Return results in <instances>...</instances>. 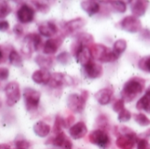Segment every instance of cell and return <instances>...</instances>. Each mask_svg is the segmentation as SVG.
<instances>
[{"instance_id":"ee69618b","label":"cell","mask_w":150,"mask_h":149,"mask_svg":"<svg viewBox=\"0 0 150 149\" xmlns=\"http://www.w3.org/2000/svg\"><path fill=\"white\" fill-rule=\"evenodd\" d=\"M3 58H4V52H3L2 48L0 47V61H2Z\"/></svg>"},{"instance_id":"f6af8a7d","label":"cell","mask_w":150,"mask_h":149,"mask_svg":"<svg viewBox=\"0 0 150 149\" xmlns=\"http://www.w3.org/2000/svg\"><path fill=\"white\" fill-rule=\"evenodd\" d=\"M1 106H2V102H1V100H0V108H1Z\"/></svg>"},{"instance_id":"f546056e","label":"cell","mask_w":150,"mask_h":149,"mask_svg":"<svg viewBox=\"0 0 150 149\" xmlns=\"http://www.w3.org/2000/svg\"><path fill=\"white\" fill-rule=\"evenodd\" d=\"M109 4H111V6L115 11H118L120 13H124L127 11V4L124 1H110Z\"/></svg>"},{"instance_id":"7a4b0ae2","label":"cell","mask_w":150,"mask_h":149,"mask_svg":"<svg viewBox=\"0 0 150 149\" xmlns=\"http://www.w3.org/2000/svg\"><path fill=\"white\" fill-rule=\"evenodd\" d=\"M92 58L100 62H112L116 61L112 51L103 44H94L91 47Z\"/></svg>"},{"instance_id":"8d00e7d4","label":"cell","mask_w":150,"mask_h":149,"mask_svg":"<svg viewBox=\"0 0 150 149\" xmlns=\"http://www.w3.org/2000/svg\"><path fill=\"white\" fill-rule=\"evenodd\" d=\"M16 149H28L30 148V143L25 140H19L15 142Z\"/></svg>"},{"instance_id":"7c38bea8","label":"cell","mask_w":150,"mask_h":149,"mask_svg":"<svg viewBox=\"0 0 150 149\" xmlns=\"http://www.w3.org/2000/svg\"><path fill=\"white\" fill-rule=\"evenodd\" d=\"M83 71L85 76L90 78V79H97L102 76L103 75V67L101 64L95 62V61H91L89 64L83 67Z\"/></svg>"},{"instance_id":"ac0fdd59","label":"cell","mask_w":150,"mask_h":149,"mask_svg":"<svg viewBox=\"0 0 150 149\" xmlns=\"http://www.w3.org/2000/svg\"><path fill=\"white\" fill-rule=\"evenodd\" d=\"M51 75L52 74L48 70L40 68L33 73L32 79L37 84H47L51 78Z\"/></svg>"},{"instance_id":"ab89813d","label":"cell","mask_w":150,"mask_h":149,"mask_svg":"<svg viewBox=\"0 0 150 149\" xmlns=\"http://www.w3.org/2000/svg\"><path fill=\"white\" fill-rule=\"evenodd\" d=\"M9 69L7 68H0V81H5L9 78Z\"/></svg>"},{"instance_id":"52a82bcc","label":"cell","mask_w":150,"mask_h":149,"mask_svg":"<svg viewBox=\"0 0 150 149\" xmlns=\"http://www.w3.org/2000/svg\"><path fill=\"white\" fill-rule=\"evenodd\" d=\"M89 141L91 143L97 145L101 148H106L110 145V138L108 134L101 129L92 131L89 135Z\"/></svg>"},{"instance_id":"ba28073f","label":"cell","mask_w":150,"mask_h":149,"mask_svg":"<svg viewBox=\"0 0 150 149\" xmlns=\"http://www.w3.org/2000/svg\"><path fill=\"white\" fill-rule=\"evenodd\" d=\"M35 10L28 4H22L17 11V18L19 23L28 24L34 19Z\"/></svg>"},{"instance_id":"ffe728a7","label":"cell","mask_w":150,"mask_h":149,"mask_svg":"<svg viewBox=\"0 0 150 149\" xmlns=\"http://www.w3.org/2000/svg\"><path fill=\"white\" fill-rule=\"evenodd\" d=\"M33 132L38 137L46 138V137H47L49 135V133L51 132V127L46 122H44L42 120H40V121H37L34 124Z\"/></svg>"},{"instance_id":"277c9868","label":"cell","mask_w":150,"mask_h":149,"mask_svg":"<svg viewBox=\"0 0 150 149\" xmlns=\"http://www.w3.org/2000/svg\"><path fill=\"white\" fill-rule=\"evenodd\" d=\"M40 92L33 88H25L24 90L23 98L26 110L29 112H35L38 109L40 101Z\"/></svg>"},{"instance_id":"30bf717a","label":"cell","mask_w":150,"mask_h":149,"mask_svg":"<svg viewBox=\"0 0 150 149\" xmlns=\"http://www.w3.org/2000/svg\"><path fill=\"white\" fill-rule=\"evenodd\" d=\"M72 78L66 76L62 73H54L51 75V78L47 83L48 86H50L53 89L60 88L63 85H70L72 84Z\"/></svg>"},{"instance_id":"d6986e66","label":"cell","mask_w":150,"mask_h":149,"mask_svg":"<svg viewBox=\"0 0 150 149\" xmlns=\"http://www.w3.org/2000/svg\"><path fill=\"white\" fill-rule=\"evenodd\" d=\"M81 7L82 9L90 16H94L95 14L98 13L100 11V4L97 1L92 0H85L81 2Z\"/></svg>"},{"instance_id":"60d3db41","label":"cell","mask_w":150,"mask_h":149,"mask_svg":"<svg viewBox=\"0 0 150 149\" xmlns=\"http://www.w3.org/2000/svg\"><path fill=\"white\" fill-rule=\"evenodd\" d=\"M9 22L6 20H0V31L6 32L9 29Z\"/></svg>"},{"instance_id":"4dcf8cb0","label":"cell","mask_w":150,"mask_h":149,"mask_svg":"<svg viewBox=\"0 0 150 149\" xmlns=\"http://www.w3.org/2000/svg\"><path fill=\"white\" fill-rule=\"evenodd\" d=\"M28 36H29V39L31 40L33 50L37 51L39 49L40 46L41 45V37H40V35L38 34V33H29Z\"/></svg>"},{"instance_id":"603a6c76","label":"cell","mask_w":150,"mask_h":149,"mask_svg":"<svg viewBox=\"0 0 150 149\" xmlns=\"http://www.w3.org/2000/svg\"><path fill=\"white\" fill-rule=\"evenodd\" d=\"M136 108L139 111H144L150 113V91L146 90L144 96H142L137 102Z\"/></svg>"},{"instance_id":"5bb4252c","label":"cell","mask_w":150,"mask_h":149,"mask_svg":"<svg viewBox=\"0 0 150 149\" xmlns=\"http://www.w3.org/2000/svg\"><path fill=\"white\" fill-rule=\"evenodd\" d=\"M38 30H39L40 35L46 37V38H48V39L52 38L58 32L57 25L51 21H46V22L40 24Z\"/></svg>"},{"instance_id":"8992f818","label":"cell","mask_w":150,"mask_h":149,"mask_svg":"<svg viewBox=\"0 0 150 149\" xmlns=\"http://www.w3.org/2000/svg\"><path fill=\"white\" fill-rule=\"evenodd\" d=\"M4 93L6 96V105L9 107L14 106L21 98L20 87L17 82L7 83L4 87Z\"/></svg>"},{"instance_id":"74e56055","label":"cell","mask_w":150,"mask_h":149,"mask_svg":"<svg viewBox=\"0 0 150 149\" xmlns=\"http://www.w3.org/2000/svg\"><path fill=\"white\" fill-rule=\"evenodd\" d=\"M113 111L115 112H120L123 109H125V102L122 100V99H119V100H117L115 103H114V105H113Z\"/></svg>"},{"instance_id":"f1b7e54d","label":"cell","mask_w":150,"mask_h":149,"mask_svg":"<svg viewBox=\"0 0 150 149\" xmlns=\"http://www.w3.org/2000/svg\"><path fill=\"white\" fill-rule=\"evenodd\" d=\"M11 12V7L6 1H0V19H4Z\"/></svg>"},{"instance_id":"d6a6232c","label":"cell","mask_w":150,"mask_h":149,"mask_svg":"<svg viewBox=\"0 0 150 149\" xmlns=\"http://www.w3.org/2000/svg\"><path fill=\"white\" fill-rule=\"evenodd\" d=\"M57 61L62 65H67L71 61V57H70V54L68 52H62L60 54L57 55L56 57Z\"/></svg>"},{"instance_id":"d590c367","label":"cell","mask_w":150,"mask_h":149,"mask_svg":"<svg viewBox=\"0 0 150 149\" xmlns=\"http://www.w3.org/2000/svg\"><path fill=\"white\" fill-rule=\"evenodd\" d=\"M140 39L142 40L144 43L150 44V30L142 29L140 32Z\"/></svg>"},{"instance_id":"7bdbcfd3","label":"cell","mask_w":150,"mask_h":149,"mask_svg":"<svg viewBox=\"0 0 150 149\" xmlns=\"http://www.w3.org/2000/svg\"><path fill=\"white\" fill-rule=\"evenodd\" d=\"M0 149H11V148L7 144H0Z\"/></svg>"},{"instance_id":"7402d4cb","label":"cell","mask_w":150,"mask_h":149,"mask_svg":"<svg viewBox=\"0 0 150 149\" xmlns=\"http://www.w3.org/2000/svg\"><path fill=\"white\" fill-rule=\"evenodd\" d=\"M54 58L49 55L46 54H38L35 57V62L41 69L48 70L53 67L54 64Z\"/></svg>"},{"instance_id":"e575fe53","label":"cell","mask_w":150,"mask_h":149,"mask_svg":"<svg viewBox=\"0 0 150 149\" xmlns=\"http://www.w3.org/2000/svg\"><path fill=\"white\" fill-rule=\"evenodd\" d=\"M131 112L127 110V109H123L120 112H119V116H118V119L120 122L121 123H125L127 122L131 119Z\"/></svg>"},{"instance_id":"2e32d148","label":"cell","mask_w":150,"mask_h":149,"mask_svg":"<svg viewBox=\"0 0 150 149\" xmlns=\"http://www.w3.org/2000/svg\"><path fill=\"white\" fill-rule=\"evenodd\" d=\"M131 11L134 16L139 18L143 16L146 13V11L149 5V1H143V0H137V1H130L129 2Z\"/></svg>"},{"instance_id":"1f68e13d","label":"cell","mask_w":150,"mask_h":149,"mask_svg":"<svg viewBox=\"0 0 150 149\" xmlns=\"http://www.w3.org/2000/svg\"><path fill=\"white\" fill-rule=\"evenodd\" d=\"M134 120L141 126H150V119L145 114H143V113H139V114L135 115Z\"/></svg>"},{"instance_id":"9c48e42d","label":"cell","mask_w":150,"mask_h":149,"mask_svg":"<svg viewBox=\"0 0 150 149\" xmlns=\"http://www.w3.org/2000/svg\"><path fill=\"white\" fill-rule=\"evenodd\" d=\"M138 141L137 135L134 132L127 133L120 136L116 141V145L120 149H133Z\"/></svg>"},{"instance_id":"8fae6325","label":"cell","mask_w":150,"mask_h":149,"mask_svg":"<svg viewBox=\"0 0 150 149\" xmlns=\"http://www.w3.org/2000/svg\"><path fill=\"white\" fill-rule=\"evenodd\" d=\"M62 41L63 39L61 37L48 39L43 46V54L49 56L54 54L59 50L60 47L62 44Z\"/></svg>"},{"instance_id":"4fadbf2b","label":"cell","mask_w":150,"mask_h":149,"mask_svg":"<svg viewBox=\"0 0 150 149\" xmlns=\"http://www.w3.org/2000/svg\"><path fill=\"white\" fill-rule=\"evenodd\" d=\"M76 61L80 63L83 68L89 64L91 61H92V54L91 52V49L89 47L86 46H81L80 48L77 50V52L75 54Z\"/></svg>"},{"instance_id":"484cf974","label":"cell","mask_w":150,"mask_h":149,"mask_svg":"<svg viewBox=\"0 0 150 149\" xmlns=\"http://www.w3.org/2000/svg\"><path fill=\"white\" fill-rule=\"evenodd\" d=\"M68 140L69 139L67 138V136L64 133V132H60V133H56V136L52 139L51 143H52L53 146L62 149L64 148L66 142L68 141Z\"/></svg>"},{"instance_id":"83f0119b","label":"cell","mask_w":150,"mask_h":149,"mask_svg":"<svg viewBox=\"0 0 150 149\" xmlns=\"http://www.w3.org/2000/svg\"><path fill=\"white\" fill-rule=\"evenodd\" d=\"M138 67L142 71L150 74V55L141 58L138 62Z\"/></svg>"},{"instance_id":"5b68a950","label":"cell","mask_w":150,"mask_h":149,"mask_svg":"<svg viewBox=\"0 0 150 149\" xmlns=\"http://www.w3.org/2000/svg\"><path fill=\"white\" fill-rule=\"evenodd\" d=\"M118 26L121 30L126 31L130 33L140 32L141 30L142 29V21L140 20L139 18L134 15H129V16L125 17L122 20L119 22Z\"/></svg>"},{"instance_id":"9a60e30c","label":"cell","mask_w":150,"mask_h":149,"mask_svg":"<svg viewBox=\"0 0 150 149\" xmlns=\"http://www.w3.org/2000/svg\"><path fill=\"white\" fill-rule=\"evenodd\" d=\"M69 133L72 139L80 140L87 134L88 128H87L86 125L84 124V122L81 121V122H77V123L74 124L73 126H71L69 127Z\"/></svg>"},{"instance_id":"bcb514c9","label":"cell","mask_w":150,"mask_h":149,"mask_svg":"<svg viewBox=\"0 0 150 149\" xmlns=\"http://www.w3.org/2000/svg\"><path fill=\"white\" fill-rule=\"evenodd\" d=\"M149 90V91H150V86H149V88H148V90Z\"/></svg>"},{"instance_id":"cb8c5ba5","label":"cell","mask_w":150,"mask_h":149,"mask_svg":"<svg viewBox=\"0 0 150 149\" xmlns=\"http://www.w3.org/2000/svg\"><path fill=\"white\" fill-rule=\"evenodd\" d=\"M127 47V43L124 39L118 40L113 43L112 51V54H114L116 59H119L121 56V54L126 51Z\"/></svg>"},{"instance_id":"4316f807","label":"cell","mask_w":150,"mask_h":149,"mask_svg":"<svg viewBox=\"0 0 150 149\" xmlns=\"http://www.w3.org/2000/svg\"><path fill=\"white\" fill-rule=\"evenodd\" d=\"M76 41L79 42L81 45L83 46H86L88 47V45H90L91 43H92L93 41V37L92 35H91L90 33L87 32H81L76 36Z\"/></svg>"},{"instance_id":"f35d334b","label":"cell","mask_w":150,"mask_h":149,"mask_svg":"<svg viewBox=\"0 0 150 149\" xmlns=\"http://www.w3.org/2000/svg\"><path fill=\"white\" fill-rule=\"evenodd\" d=\"M137 149H150V143L145 139H140L137 141Z\"/></svg>"},{"instance_id":"836d02e7","label":"cell","mask_w":150,"mask_h":149,"mask_svg":"<svg viewBox=\"0 0 150 149\" xmlns=\"http://www.w3.org/2000/svg\"><path fill=\"white\" fill-rule=\"evenodd\" d=\"M32 3L33 4V5L35 6L36 10L40 11V12H47L50 9L48 4L45 3V2H41V1H32Z\"/></svg>"},{"instance_id":"3957f363","label":"cell","mask_w":150,"mask_h":149,"mask_svg":"<svg viewBox=\"0 0 150 149\" xmlns=\"http://www.w3.org/2000/svg\"><path fill=\"white\" fill-rule=\"evenodd\" d=\"M87 98H88L87 91H83L81 95L76 93L70 94L67 98L68 108L75 113H81L83 112L85 108Z\"/></svg>"},{"instance_id":"44dd1931","label":"cell","mask_w":150,"mask_h":149,"mask_svg":"<svg viewBox=\"0 0 150 149\" xmlns=\"http://www.w3.org/2000/svg\"><path fill=\"white\" fill-rule=\"evenodd\" d=\"M84 25H85V20L82 18H75L67 22L64 25V29H65V32L69 34V33H73L78 31Z\"/></svg>"},{"instance_id":"6da1fadb","label":"cell","mask_w":150,"mask_h":149,"mask_svg":"<svg viewBox=\"0 0 150 149\" xmlns=\"http://www.w3.org/2000/svg\"><path fill=\"white\" fill-rule=\"evenodd\" d=\"M145 89V80L141 77H133L128 80L121 90V99L125 103L134 101Z\"/></svg>"},{"instance_id":"d4e9b609","label":"cell","mask_w":150,"mask_h":149,"mask_svg":"<svg viewBox=\"0 0 150 149\" xmlns=\"http://www.w3.org/2000/svg\"><path fill=\"white\" fill-rule=\"evenodd\" d=\"M8 59H9L10 63L14 67L20 68L23 66V61H22V57H21L20 54L13 48L10 51Z\"/></svg>"},{"instance_id":"b9f144b4","label":"cell","mask_w":150,"mask_h":149,"mask_svg":"<svg viewBox=\"0 0 150 149\" xmlns=\"http://www.w3.org/2000/svg\"><path fill=\"white\" fill-rule=\"evenodd\" d=\"M13 31L18 36H20L23 33V27L20 25H16L13 28Z\"/></svg>"},{"instance_id":"e0dca14e","label":"cell","mask_w":150,"mask_h":149,"mask_svg":"<svg viewBox=\"0 0 150 149\" xmlns=\"http://www.w3.org/2000/svg\"><path fill=\"white\" fill-rule=\"evenodd\" d=\"M113 96V91L110 88H104L99 90L95 94V98L97 102L101 105H108Z\"/></svg>"}]
</instances>
